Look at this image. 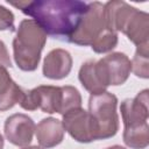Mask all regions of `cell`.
<instances>
[{
  "label": "cell",
  "instance_id": "1",
  "mask_svg": "<svg viewBox=\"0 0 149 149\" xmlns=\"http://www.w3.org/2000/svg\"><path fill=\"white\" fill-rule=\"evenodd\" d=\"M9 5L31 16L47 36L65 41H69L87 10V3L79 0H34Z\"/></svg>",
  "mask_w": 149,
  "mask_h": 149
},
{
  "label": "cell",
  "instance_id": "2",
  "mask_svg": "<svg viewBox=\"0 0 149 149\" xmlns=\"http://www.w3.org/2000/svg\"><path fill=\"white\" fill-rule=\"evenodd\" d=\"M47 42V34L31 19L22 20L13 40L16 65L22 71H35L41 61V52Z\"/></svg>",
  "mask_w": 149,
  "mask_h": 149
},
{
  "label": "cell",
  "instance_id": "3",
  "mask_svg": "<svg viewBox=\"0 0 149 149\" xmlns=\"http://www.w3.org/2000/svg\"><path fill=\"white\" fill-rule=\"evenodd\" d=\"M116 105L118 98L108 91L90 95L88 114L93 121L95 140L109 139L118 133L119 116Z\"/></svg>",
  "mask_w": 149,
  "mask_h": 149
},
{
  "label": "cell",
  "instance_id": "4",
  "mask_svg": "<svg viewBox=\"0 0 149 149\" xmlns=\"http://www.w3.org/2000/svg\"><path fill=\"white\" fill-rule=\"evenodd\" d=\"M106 29L104 3L99 1L88 2L86 13L68 42L78 45H91L92 42Z\"/></svg>",
  "mask_w": 149,
  "mask_h": 149
},
{
  "label": "cell",
  "instance_id": "5",
  "mask_svg": "<svg viewBox=\"0 0 149 149\" xmlns=\"http://www.w3.org/2000/svg\"><path fill=\"white\" fill-rule=\"evenodd\" d=\"M62 125L65 132L72 139L80 143H90L95 141V132L93 121L85 109L81 107L73 108L63 115Z\"/></svg>",
  "mask_w": 149,
  "mask_h": 149
},
{
  "label": "cell",
  "instance_id": "6",
  "mask_svg": "<svg viewBox=\"0 0 149 149\" xmlns=\"http://www.w3.org/2000/svg\"><path fill=\"white\" fill-rule=\"evenodd\" d=\"M97 62L107 86L125 84L132 71L130 59L123 52H112Z\"/></svg>",
  "mask_w": 149,
  "mask_h": 149
},
{
  "label": "cell",
  "instance_id": "7",
  "mask_svg": "<svg viewBox=\"0 0 149 149\" xmlns=\"http://www.w3.org/2000/svg\"><path fill=\"white\" fill-rule=\"evenodd\" d=\"M35 127L30 116L22 113H15L6 119L5 136L14 146L27 147L33 141Z\"/></svg>",
  "mask_w": 149,
  "mask_h": 149
},
{
  "label": "cell",
  "instance_id": "8",
  "mask_svg": "<svg viewBox=\"0 0 149 149\" xmlns=\"http://www.w3.org/2000/svg\"><path fill=\"white\" fill-rule=\"evenodd\" d=\"M130 42L136 47L149 44V15L135 7L130 10L121 29Z\"/></svg>",
  "mask_w": 149,
  "mask_h": 149
},
{
  "label": "cell",
  "instance_id": "9",
  "mask_svg": "<svg viewBox=\"0 0 149 149\" xmlns=\"http://www.w3.org/2000/svg\"><path fill=\"white\" fill-rule=\"evenodd\" d=\"M120 112L125 127H135L147 123L149 116L148 90H143L133 99H125L121 102Z\"/></svg>",
  "mask_w": 149,
  "mask_h": 149
},
{
  "label": "cell",
  "instance_id": "10",
  "mask_svg": "<svg viewBox=\"0 0 149 149\" xmlns=\"http://www.w3.org/2000/svg\"><path fill=\"white\" fill-rule=\"evenodd\" d=\"M72 69V57L64 49H54L48 52L43 62V76L49 79L59 80L69 76Z\"/></svg>",
  "mask_w": 149,
  "mask_h": 149
},
{
  "label": "cell",
  "instance_id": "11",
  "mask_svg": "<svg viewBox=\"0 0 149 149\" xmlns=\"http://www.w3.org/2000/svg\"><path fill=\"white\" fill-rule=\"evenodd\" d=\"M64 132L62 121L55 118L42 119L35 127L37 142L45 149L58 146L64 139Z\"/></svg>",
  "mask_w": 149,
  "mask_h": 149
},
{
  "label": "cell",
  "instance_id": "12",
  "mask_svg": "<svg viewBox=\"0 0 149 149\" xmlns=\"http://www.w3.org/2000/svg\"><path fill=\"white\" fill-rule=\"evenodd\" d=\"M78 78L83 87L86 91H88L91 94L102 93L108 87L102 78L101 71L98 66V62L94 59H90L81 64L79 69Z\"/></svg>",
  "mask_w": 149,
  "mask_h": 149
},
{
  "label": "cell",
  "instance_id": "13",
  "mask_svg": "<svg viewBox=\"0 0 149 149\" xmlns=\"http://www.w3.org/2000/svg\"><path fill=\"white\" fill-rule=\"evenodd\" d=\"M23 88L12 79L7 68L0 64V112L7 111L19 104Z\"/></svg>",
  "mask_w": 149,
  "mask_h": 149
},
{
  "label": "cell",
  "instance_id": "14",
  "mask_svg": "<svg viewBox=\"0 0 149 149\" xmlns=\"http://www.w3.org/2000/svg\"><path fill=\"white\" fill-rule=\"evenodd\" d=\"M123 142L132 149H144L149 144V126L148 122L135 126L125 127L123 129Z\"/></svg>",
  "mask_w": 149,
  "mask_h": 149
},
{
  "label": "cell",
  "instance_id": "15",
  "mask_svg": "<svg viewBox=\"0 0 149 149\" xmlns=\"http://www.w3.org/2000/svg\"><path fill=\"white\" fill-rule=\"evenodd\" d=\"M130 63L134 74L147 79L149 77V44L136 47L135 55Z\"/></svg>",
  "mask_w": 149,
  "mask_h": 149
},
{
  "label": "cell",
  "instance_id": "16",
  "mask_svg": "<svg viewBox=\"0 0 149 149\" xmlns=\"http://www.w3.org/2000/svg\"><path fill=\"white\" fill-rule=\"evenodd\" d=\"M62 87V105H61V115H64L66 112L81 107V95L74 86H61Z\"/></svg>",
  "mask_w": 149,
  "mask_h": 149
},
{
  "label": "cell",
  "instance_id": "17",
  "mask_svg": "<svg viewBox=\"0 0 149 149\" xmlns=\"http://www.w3.org/2000/svg\"><path fill=\"white\" fill-rule=\"evenodd\" d=\"M118 45V33L106 29L91 44V48L97 54H105L112 51Z\"/></svg>",
  "mask_w": 149,
  "mask_h": 149
},
{
  "label": "cell",
  "instance_id": "18",
  "mask_svg": "<svg viewBox=\"0 0 149 149\" xmlns=\"http://www.w3.org/2000/svg\"><path fill=\"white\" fill-rule=\"evenodd\" d=\"M0 30H15L14 14L2 5H0Z\"/></svg>",
  "mask_w": 149,
  "mask_h": 149
},
{
  "label": "cell",
  "instance_id": "19",
  "mask_svg": "<svg viewBox=\"0 0 149 149\" xmlns=\"http://www.w3.org/2000/svg\"><path fill=\"white\" fill-rule=\"evenodd\" d=\"M0 64L5 68H10L12 66V61L8 54V50L5 45V43L0 40Z\"/></svg>",
  "mask_w": 149,
  "mask_h": 149
},
{
  "label": "cell",
  "instance_id": "20",
  "mask_svg": "<svg viewBox=\"0 0 149 149\" xmlns=\"http://www.w3.org/2000/svg\"><path fill=\"white\" fill-rule=\"evenodd\" d=\"M106 149H126V148H123V147H121V146H112V147H108V148H106Z\"/></svg>",
  "mask_w": 149,
  "mask_h": 149
},
{
  "label": "cell",
  "instance_id": "21",
  "mask_svg": "<svg viewBox=\"0 0 149 149\" xmlns=\"http://www.w3.org/2000/svg\"><path fill=\"white\" fill-rule=\"evenodd\" d=\"M0 149H3V137L0 133Z\"/></svg>",
  "mask_w": 149,
  "mask_h": 149
},
{
  "label": "cell",
  "instance_id": "22",
  "mask_svg": "<svg viewBox=\"0 0 149 149\" xmlns=\"http://www.w3.org/2000/svg\"><path fill=\"white\" fill-rule=\"evenodd\" d=\"M22 149H41V148L37 146H31V147H23Z\"/></svg>",
  "mask_w": 149,
  "mask_h": 149
}]
</instances>
